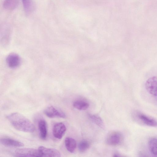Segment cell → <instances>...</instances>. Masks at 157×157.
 <instances>
[{
  "label": "cell",
  "mask_w": 157,
  "mask_h": 157,
  "mask_svg": "<svg viewBox=\"0 0 157 157\" xmlns=\"http://www.w3.org/2000/svg\"><path fill=\"white\" fill-rule=\"evenodd\" d=\"M40 138L45 140L47 135V125L46 121L43 119L40 120L38 124Z\"/></svg>",
  "instance_id": "8fae6325"
},
{
  "label": "cell",
  "mask_w": 157,
  "mask_h": 157,
  "mask_svg": "<svg viewBox=\"0 0 157 157\" xmlns=\"http://www.w3.org/2000/svg\"><path fill=\"white\" fill-rule=\"evenodd\" d=\"M66 130L65 125L62 122H58L54 125L52 133L53 136L56 138L61 139L64 135Z\"/></svg>",
  "instance_id": "52a82bcc"
},
{
  "label": "cell",
  "mask_w": 157,
  "mask_h": 157,
  "mask_svg": "<svg viewBox=\"0 0 157 157\" xmlns=\"http://www.w3.org/2000/svg\"><path fill=\"white\" fill-rule=\"evenodd\" d=\"M64 142L67 150L70 153L74 152L77 146L75 140L71 137H67L65 138Z\"/></svg>",
  "instance_id": "7c38bea8"
},
{
  "label": "cell",
  "mask_w": 157,
  "mask_h": 157,
  "mask_svg": "<svg viewBox=\"0 0 157 157\" xmlns=\"http://www.w3.org/2000/svg\"><path fill=\"white\" fill-rule=\"evenodd\" d=\"M6 118L16 129L23 132H33L35 130L34 124L21 114L13 113L9 114Z\"/></svg>",
  "instance_id": "6da1fadb"
},
{
  "label": "cell",
  "mask_w": 157,
  "mask_h": 157,
  "mask_svg": "<svg viewBox=\"0 0 157 157\" xmlns=\"http://www.w3.org/2000/svg\"><path fill=\"white\" fill-rule=\"evenodd\" d=\"M123 139V136L120 132H114L111 133L108 136L106 142L109 145L116 146L120 144Z\"/></svg>",
  "instance_id": "5b68a950"
},
{
  "label": "cell",
  "mask_w": 157,
  "mask_h": 157,
  "mask_svg": "<svg viewBox=\"0 0 157 157\" xmlns=\"http://www.w3.org/2000/svg\"><path fill=\"white\" fill-rule=\"evenodd\" d=\"M121 156L118 153H115L113 155V156L115 157H120Z\"/></svg>",
  "instance_id": "d6986e66"
},
{
  "label": "cell",
  "mask_w": 157,
  "mask_h": 157,
  "mask_svg": "<svg viewBox=\"0 0 157 157\" xmlns=\"http://www.w3.org/2000/svg\"><path fill=\"white\" fill-rule=\"evenodd\" d=\"M25 12L27 14L33 12L34 6L33 0H22Z\"/></svg>",
  "instance_id": "9a60e30c"
},
{
  "label": "cell",
  "mask_w": 157,
  "mask_h": 157,
  "mask_svg": "<svg viewBox=\"0 0 157 157\" xmlns=\"http://www.w3.org/2000/svg\"><path fill=\"white\" fill-rule=\"evenodd\" d=\"M0 142L4 146L11 147H19L24 146L21 142L10 138H2L0 139Z\"/></svg>",
  "instance_id": "30bf717a"
},
{
  "label": "cell",
  "mask_w": 157,
  "mask_h": 157,
  "mask_svg": "<svg viewBox=\"0 0 157 157\" xmlns=\"http://www.w3.org/2000/svg\"><path fill=\"white\" fill-rule=\"evenodd\" d=\"M13 155L16 157H41L38 149L31 148L17 149L13 151Z\"/></svg>",
  "instance_id": "7a4b0ae2"
},
{
  "label": "cell",
  "mask_w": 157,
  "mask_h": 157,
  "mask_svg": "<svg viewBox=\"0 0 157 157\" xmlns=\"http://www.w3.org/2000/svg\"><path fill=\"white\" fill-rule=\"evenodd\" d=\"M89 142L87 140H83L79 143L78 148L79 152H84L89 148Z\"/></svg>",
  "instance_id": "ac0fdd59"
},
{
  "label": "cell",
  "mask_w": 157,
  "mask_h": 157,
  "mask_svg": "<svg viewBox=\"0 0 157 157\" xmlns=\"http://www.w3.org/2000/svg\"><path fill=\"white\" fill-rule=\"evenodd\" d=\"M137 116L139 119L145 124L151 127H157V121L154 119L141 113H138Z\"/></svg>",
  "instance_id": "9c48e42d"
},
{
  "label": "cell",
  "mask_w": 157,
  "mask_h": 157,
  "mask_svg": "<svg viewBox=\"0 0 157 157\" xmlns=\"http://www.w3.org/2000/svg\"><path fill=\"white\" fill-rule=\"evenodd\" d=\"M44 113L49 118H64L66 117V114L63 112L52 106H48L45 108Z\"/></svg>",
  "instance_id": "277c9868"
},
{
  "label": "cell",
  "mask_w": 157,
  "mask_h": 157,
  "mask_svg": "<svg viewBox=\"0 0 157 157\" xmlns=\"http://www.w3.org/2000/svg\"><path fill=\"white\" fill-rule=\"evenodd\" d=\"M148 147L151 153L155 156H157V138H151L148 142Z\"/></svg>",
  "instance_id": "4fadbf2b"
},
{
  "label": "cell",
  "mask_w": 157,
  "mask_h": 157,
  "mask_svg": "<svg viewBox=\"0 0 157 157\" xmlns=\"http://www.w3.org/2000/svg\"><path fill=\"white\" fill-rule=\"evenodd\" d=\"M145 86L147 92L157 102V76H153L148 79Z\"/></svg>",
  "instance_id": "3957f363"
},
{
  "label": "cell",
  "mask_w": 157,
  "mask_h": 157,
  "mask_svg": "<svg viewBox=\"0 0 157 157\" xmlns=\"http://www.w3.org/2000/svg\"><path fill=\"white\" fill-rule=\"evenodd\" d=\"M89 117L92 121L96 124L101 128H104V122L99 116L95 114H89Z\"/></svg>",
  "instance_id": "e0dca14e"
},
{
  "label": "cell",
  "mask_w": 157,
  "mask_h": 157,
  "mask_svg": "<svg viewBox=\"0 0 157 157\" xmlns=\"http://www.w3.org/2000/svg\"><path fill=\"white\" fill-rule=\"evenodd\" d=\"M73 105L75 108L79 110H86L89 106V104L87 102L82 100L74 101Z\"/></svg>",
  "instance_id": "2e32d148"
},
{
  "label": "cell",
  "mask_w": 157,
  "mask_h": 157,
  "mask_svg": "<svg viewBox=\"0 0 157 157\" xmlns=\"http://www.w3.org/2000/svg\"><path fill=\"white\" fill-rule=\"evenodd\" d=\"M19 2V0H4L3 6L6 10H13L17 7Z\"/></svg>",
  "instance_id": "5bb4252c"
},
{
  "label": "cell",
  "mask_w": 157,
  "mask_h": 157,
  "mask_svg": "<svg viewBox=\"0 0 157 157\" xmlns=\"http://www.w3.org/2000/svg\"><path fill=\"white\" fill-rule=\"evenodd\" d=\"M38 149L40 153L41 157H59L61 154L58 150L40 146Z\"/></svg>",
  "instance_id": "8992f818"
},
{
  "label": "cell",
  "mask_w": 157,
  "mask_h": 157,
  "mask_svg": "<svg viewBox=\"0 0 157 157\" xmlns=\"http://www.w3.org/2000/svg\"><path fill=\"white\" fill-rule=\"evenodd\" d=\"M6 62L9 67L12 68H15L20 65L21 59L19 56L17 54L12 53L7 56Z\"/></svg>",
  "instance_id": "ba28073f"
}]
</instances>
